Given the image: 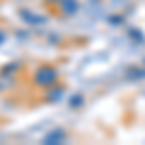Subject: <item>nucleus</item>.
<instances>
[{
  "mask_svg": "<svg viewBox=\"0 0 145 145\" xmlns=\"http://www.w3.org/2000/svg\"><path fill=\"white\" fill-rule=\"evenodd\" d=\"M56 79H58V72H56L54 68L50 66H43L37 70V74H35V83L37 85H45V87H50V85H54Z\"/></svg>",
  "mask_w": 145,
  "mask_h": 145,
  "instance_id": "obj_1",
  "label": "nucleus"
},
{
  "mask_svg": "<svg viewBox=\"0 0 145 145\" xmlns=\"http://www.w3.org/2000/svg\"><path fill=\"white\" fill-rule=\"evenodd\" d=\"M58 6H60V10L64 14L72 16L74 12L78 10V0H58Z\"/></svg>",
  "mask_w": 145,
  "mask_h": 145,
  "instance_id": "obj_2",
  "label": "nucleus"
},
{
  "mask_svg": "<svg viewBox=\"0 0 145 145\" xmlns=\"http://www.w3.org/2000/svg\"><path fill=\"white\" fill-rule=\"evenodd\" d=\"M64 137H66V135H64V132H62V130H54V132H50V134L43 139V143H46V145L60 143V141H64Z\"/></svg>",
  "mask_w": 145,
  "mask_h": 145,
  "instance_id": "obj_3",
  "label": "nucleus"
},
{
  "mask_svg": "<svg viewBox=\"0 0 145 145\" xmlns=\"http://www.w3.org/2000/svg\"><path fill=\"white\" fill-rule=\"evenodd\" d=\"M20 14H22V18H25V22H29V23H43V22H45L43 16H35V14H31V12L22 10Z\"/></svg>",
  "mask_w": 145,
  "mask_h": 145,
  "instance_id": "obj_4",
  "label": "nucleus"
},
{
  "mask_svg": "<svg viewBox=\"0 0 145 145\" xmlns=\"http://www.w3.org/2000/svg\"><path fill=\"white\" fill-rule=\"evenodd\" d=\"M2 43H4V33L0 31V45H2Z\"/></svg>",
  "mask_w": 145,
  "mask_h": 145,
  "instance_id": "obj_5",
  "label": "nucleus"
},
{
  "mask_svg": "<svg viewBox=\"0 0 145 145\" xmlns=\"http://www.w3.org/2000/svg\"><path fill=\"white\" fill-rule=\"evenodd\" d=\"M50 2H58V0H50Z\"/></svg>",
  "mask_w": 145,
  "mask_h": 145,
  "instance_id": "obj_6",
  "label": "nucleus"
}]
</instances>
